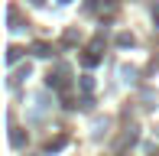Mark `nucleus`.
Listing matches in <instances>:
<instances>
[{
	"instance_id": "nucleus-1",
	"label": "nucleus",
	"mask_w": 159,
	"mask_h": 156,
	"mask_svg": "<svg viewBox=\"0 0 159 156\" xmlns=\"http://www.w3.org/2000/svg\"><path fill=\"white\" fill-rule=\"evenodd\" d=\"M120 75H124V81H130V85L136 81V68H130V65H124V68H120Z\"/></svg>"
},
{
	"instance_id": "nucleus-2",
	"label": "nucleus",
	"mask_w": 159,
	"mask_h": 156,
	"mask_svg": "<svg viewBox=\"0 0 159 156\" xmlns=\"http://www.w3.org/2000/svg\"><path fill=\"white\" fill-rule=\"evenodd\" d=\"M33 52L39 55V59H46V55H49V46H46V42H36V46H33Z\"/></svg>"
},
{
	"instance_id": "nucleus-3",
	"label": "nucleus",
	"mask_w": 159,
	"mask_h": 156,
	"mask_svg": "<svg viewBox=\"0 0 159 156\" xmlns=\"http://www.w3.org/2000/svg\"><path fill=\"white\" fill-rule=\"evenodd\" d=\"M117 46H133V36H130V33H120V36H117Z\"/></svg>"
},
{
	"instance_id": "nucleus-4",
	"label": "nucleus",
	"mask_w": 159,
	"mask_h": 156,
	"mask_svg": "<svg viewBox=\"0 0 159 156\" xmlns=\"http://www.w3.org/2000/svg\"><path fill=\"white\" fill-rule=\"evenodd\" d=\"M20 59V49H10V52H7V62H10V65H13V62H16Z\"/></svg>"
},
{
	"instance_id": "nucleus-5",
	"label": "nucleus",
	"mask_w": 159,
	"mask_h": 156,
	"mask_svg": "<svg viewBox=\"0 0 159 156\" xmlns=\"http://www.w3.org/2000/svg\"><path fill=\"white\" fill-rule=\"evenodd\" d=\"M30 3H36V7H39V3H42V0H30Z\"/></svg>"
}]
</instances>
